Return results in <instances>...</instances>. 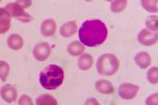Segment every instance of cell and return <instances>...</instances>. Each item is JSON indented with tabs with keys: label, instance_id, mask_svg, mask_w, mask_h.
<instances>
[{
	"label": "cell",
	"instance_id": "cell-1",
	"mask_svg": "<svg viewBox=\"0 0 158 105\" xmlns=\"http://www.w3.org/2000/svg\"><path fill=\"white\" fill-rule=\"evenodd\" d=\"M108 37L106 24L98 19L87 20L79 31V39L84 46L94 47L103 44Z\"/></svg>",
	"mask_w": 158,
	"mask_h": 105
},
{
	"label": "cell",
	"instance_id": "cell-2",
	"mask_svg": "<svg viewBox=\"0 0 158 105\" xmlns=\"http://www.w3.org/2000/svg\"><path fill=\"white\" fill-rule=\"evenodd\" d=\"M39 80L44 89L55 90L63 82L64 72L56 64H50L41 72Z\"/></svg>",
	"mask_w": 158,
	"mask_h": 105
},
{
	"label": "cell",
	"instance_id": "cell-3",
	"mask_svg": "<svg viewBox=\"0 0 158 105\" xmlns=\"http://www.w3.org/2000/svg\"><path fill=\"white\" fill-rule=\"evenodd\" d=\"M119 67V61L112 54L101 55L97 62L98 72L102 76H110L116 73Z\"/></svg>",
	"mask_w": 158,
	"mask_h": 105
},
{
	"label": "cell",
	"instance_id": "cell-4",
	"mask_svg": "<svg viewBox=\"0 0 158 105\" xmlns=\"http://www.w3.org/2000/svg\"><path fill=\"white\" fill-rule=\"evenodd\" d=\"M5 9L8 12L10 16L15 17L17 20H19L21 22L28 23V22H31L33 20V17L29 14L24 12V8L17 2L7 4L6 6Z\"/></svg>",
	"mask_w": 158,
	"mask_h": 105
},
{
	"label": "cell",
	"instance_id": "cell-5",
	"mask_svg": "<svg viewBox=\"0 0 158 105\" xmlns=\"http://www.w3.org/2000/svg\"><path fill=\"white\" fill-rule=\"evenodd\" d=\"M139 87L137 85H135L132 83H123L118 88V95L124 100H132L136 96L138 93Z\"/></svg>",
	"mask_w": 158,
	"mask_h": 105
},
{
	"label": "cell",
	"instance_id": "cell-6",
	"mask_svg": "<svg viewBox=\"0 0 158 105\" xmlns=\"http://www.w3.org/2000/svg\"><path fill=\"white\" fill-rule=\"evenodd\" d=\"M51 54V47L47 43H39L34 49V56L39 62H44Z\"/></svg>",
	"mask_w": 158,
	"mask_h": 105
},
{
	"label": "cell",
	"instance_id": "cell-7",
	"mask_svg": "<svg viewBox=\"0 0 158 105\" xmlns=\"http://www.w3.org/2000/svg\"><path fill=\"white\" fill-rule=\"evenodd\" d=\"M0 95L5 102L12 103L17 98V91L11 84H6L1 88Z\"/></svg>",
	"mask_w": 158,
	"mask_h": 105
},
{
	"label": "cell",
	"instance_id": "cell-8",
	"mask_svg": "<svg viewBox=\"0 0 158 105\" xmlns=\"http://www.w3.org/2000/svg\"><path fill=\"white\" fill-rule=\"evenodd\" d=\"M137 40L143 46H153L157 41V34L143 29L137 35Z\"/></svg>",
	"mask_w": 158,
	"mask_h": 105
},
{
	"label": "cell",
	"instance_id": "cell-9",
	"mask_svg": "<svg viewBox=\"0 0 158 105\" xmlns=\"http://www.w3.org/2000/svg\"><path fill=\"white\" fill-rule=\"evenodd\" d=\"M11 26L10 15L5 8H0V34L6 33Z\"/></svg>",
	"mask_w": 158,
	"mask_h": 105
},
{
	"label": "cell",
	"instance_id": "cell-10",
	"mask_svg": "<svg viewBox=\"0 0 158 105\" xmlns=\"http://www.w3.org/2000/svg\"><path fill=\"white\" fill-rule=\"evenodd\" d=\"M56 31V24L52 19H46L42 23L41 32L42 35L46 37H50L54 35Z\"/></svg>",
	"mask_w": 158,
	"mask_h": 105
},
{
	"label": "cell",
	"instance_id": "cell-11",
	"mask_svg": "<svg viewBox=\"0 0 158 105\" xmlns=\"http://www.w3.org/2000/svg\"><path fill=\"white\" fill-rule=\"evenodd\" d=\"M135 62L141 69H146L151 63V57L146 52H140L135 55Z\"/></svg>",
	"mask_w": 158,
	"mask_h": 105
},
{
	"label": "cell",
	"instance_id": "cell-12",
	"mask_svg": "<svg viewBox=\"0 0 158 105\" xmlns=\"http://www.w3.org/2000/svg\"><path fill=\"white\" fill-rule=\"evenodd\" d=\"M95 88L98 93L103 94H110L114 91L113 85L108 80H98L95 84Z\"/></svg>",
	"mask_w": 158,
	"mask_h": 105
},
{
	"label": "cell",
	"instance_id": "cell-13",
	"mask_svg": "<svg viewBox=\"0 0 158 105\" xmlns=\"http://www.w3.org/2000/svg\"><path fill=\"white\" fill-rule=\"evenodd\" d=\"M60 32L63 37H70L77 32V24L74 21H70L63 24Z\"/></svg>",
	"mask_w": 158,
	"mask_h": 105
},
{
	"label": "cell",
	"instance_id": "cell-14",
	"mask_svg": "<svg viewBox=\"0 0 158 105\" xmlns=\"http://www.w3.org/2000/svg\"><path fill=\"white\" fill-rule=\"evenodd\" d=\"M7 45L9 48H11L12 50L17 51L22 48L24 45V41H23V38L19 35L13 34L7 39Z\"/></svg>",
	"mask_w": 158,
	"mask_h": 105
},
{
	"label": "cell",
	"instance_id": "cell-15",
	"mask_svg": "<svg viewBox=\"0 0 158 105\" xmlns=\"http://www.w3.org/2000/svg\"><path fill=\"white\" fill-rule=\"evenodd\" d=\"M93 64V58L90 55L85 54L80 56L78 61V66L81 70L87 71L89 70Z\"/></svg>",
	"mask_w": 158,
	"mask_h": 105
},
{
	"label": "cell",
	"instance_id": "cell-16",
	"mask_svg": "<svg viewBox=\"0 0 158 105\" xmlns=\"http://www.w3.org/2000/svg\"><path fill=\"white\" fill-rule=\"evenodd\" d=\"M68 53L73 55V56H80L85 50V47L84 46L79 42V41H74L73 43H71L69 46H68Z\"/></svg>",
	"mask_w": 158,
	"mask_h": 105
},
{
	"label": "cell",
	"instance_id": "cell-17",
	"mask_svg": "<svg viewBox=\"0 0 158 105\" xmlns=\"http://www.w3.org/2000/svg\"><path fill=\"white\" fill-rule=\"evenodd\" d=\"M36 105H58L56 99L51 94H42L36 99Z\"/></svg>",
	"mask_w": 158,
	"mask_h": 105
},
{
	"label": "cell",
	"instance_id": "cell-18",
	"mask_svg": "<svg viewBox=\"0 0 158 105\" xmlns=\"http://www.w3.org/2000/svg\"><path fill=\"white\" fill-rule=\"evenodd\" d=\"M127 7V1L120 0V1H113L111 3V11L113 13H119L125 9Z\"/></svg>",
	"mask_w": 158,
	"mask_h": 105
},
{
	"label": "cell",
	"instance_id": "cell-19",
	"mask_svg": "<svg viewBox=\"0 0 158 105\" xmlns=\"http://www.w3.org/2000/svg\"><path fill=\"white\" fill-rule=\"evenodd\" d=\"M9 73V65L5 61H0V79L5 82Z\"/></svg>",
	"mask_w": 158,
	"mask_h": 105
},
{
	"label": "cell",
	"instance_id": "cell-20",
	"mask_svg": "<svg viewBox=\"0 0 158 105\" xmlns=\"http://www.w3.org/2000/svg\"><path fill=\"white\" fill-rule=\"evenodd\" d=\"M143 7L151 13L157 12V1H142Z\"/></svg>",
	"mask_w": 158,
	"mask_h": 105
},
{
	"label": "cell",
	"instance_id": "cell-21",
	"mask_svg": "<svg viewBox=\"0 0 158 105\" xmlns=\"http://www.w3.org/2000/svg\"><path fill=\"white\" fill-rule=\"evenodd\" d=\"M147 80L152 84H157V67H152L150 70L147 72Z\"/></svg>",
	"mask_w": 158,
	"mask_h": 105
},
{
	"label": "cell",
	"instance_id": "cell-22",
	"mask_svg": "<svg viewBox=\"0 0 158 105\" xmlns=\"http://www.w3.org/2000/svg\"><path fill=\"white\" fill-rule=\"evenodd\" d=\"M146 26L152 30V31H157L158 29V24H157V16L155 15V16H150L147 18L146 22Z\"/></svg>",
	"mask_w": 158,
	"mask_h": 105
},
{
	"label": "cell",
	"instance_id": "cell-23",
	"mask_svg": "<svg viewBox=\"0 0 158 105\" xmlns=\"http://www.w3.org/2000/svg\"><path fill=\"white\" fill-rule=\"evenodd\" d=\"M18 104L19 105H34V103L32 101V99L27 96V95H22L18 101Z\"/></svg>",
	"mask_w": 158,
	"mask_h": 105
},
{
	"label": "cell",
	"instance_id": "cell-24",
	"mask_svg": "<svg viewBox=\"0 0 158 105\" xmlns=\"http://www.w3.org/2000/svg\"><path fill=\"white\" fill-rule=\"evenodd\" d=\"M157 94H154L150 95L146 101V105H158Z\"/></svg>",
	"mask_w": 158,
	"mask_h": 105
},
{
	"label": "cell",
	"instance_id": "cell-25",
	"mask_svg": "<svg viewBox=\"0 0 158 105\" xmlns=\"http://www.w3.org/2000/svg\"><path fill=\"white\" fill-rule=\"evenodd\" d=\"M84 105H100L95 98H89L87 99Z\"/></svg>",
	"mask_w": 158,
	"mask_h": 105
},
{
	"label": "cell",
	"instance_id": "cell-26",
	"mask_svg": "<svg viewBox=\"0 0 158 105\" xmlns=\"http://www.w3.org/2000/svg\"><path fill=\"white\" fill-rule=\"evenodd\" d=\"M17 3L23 7V8H27L32 5V1H17Z\"/></svg>",
	"mask_w": 158,
	"mask_h": 105
}]
</instances>
